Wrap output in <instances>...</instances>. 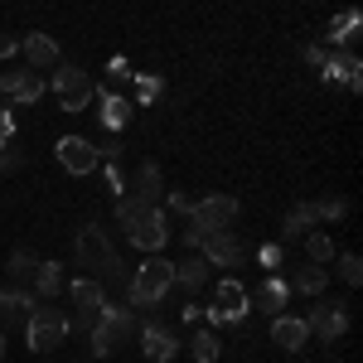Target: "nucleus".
Returning a JSON list of instances; mask_svg holds the SVG:
<instances>
[{
    "label": "nucleus",
    "mask_w": 363,
    "mask_h": 363,
    "mask_svg": "<svg viewBox=\"0 0 363 363\" xmlns=\"http://www.w3.org/2000/svg\"><path fill=\"white\" fill-rule=\"evenodd\" d=\"M73 257H78V267H87V272H97V277H107V281L126 277L121 262H116L112 238L102 233V223H83V228H78V238H73Z\"/></svg>",
    "instance_id": "obj_1"
},
{
    "label": "nucleus",
    "mask_w": 363,
    "mask_h": 363,
    "mask_svg": "<svg viewBox=\"0 0 363 363\" xmlns=\"http://www.w3.org/2000/svg\"><path fill=\"white\" fill-rule=\"evenodd\" d=\"M87 335H92V354H97V359H107V354L121 349V339L136 335V315H131V306H102Z\"/></svg>",
    "instance_id": "obj_2"
},
{
    "label": "nucleus",
    "mask_w": 363,
    "mask_h": 363,
    "mask_svg": "<svg viewBox=\"0 0 363 363\" xmlns=\"http://www.w3.org/2000/svg\"><path fill=\"white\" fill-rule=\"evenodd\" d=\"M174 286V262H165L160 252H150V262H140V272L131 277V306H160Z\"/></svg>",
    "instance_id": "obj_3"
},
{
    "label": "nucleus",
    "mask_w": 363,
    "mask_h": 363,
    "mask_svg": "<svg viewBox=\"0 0 363 363\" xmlns=\"http://www.w3.org/2000/svg\"><path fill=\"white\" fill-rule=\"evenodd\" d=\"M68 330H73V320H63V310H39L34 306V315H29V325H25V339H29V349L34 354H54L58 344L68 339Z\"/></svg>",
    "instance_id": "obj_4"
},
{
    "label": "nucleus",
    "mask_w": 363,
    "mask_h": 363,
    "mask_svg": "<svg viewBox=\"0 0 363 363\" xmlns=\"http://www.w3.org/2000/svg\"><path fill=\"white\" fill-rule=\"evenodd\" d=\"M49 87H54V97L63 102V112H83L87 102H92V78H87L83 68H73V63H58L54 78H49Z\"/></svg>",
    "instance_id": "obj_5"
},
{
    "label": "nucleus",
    "mask_w": 363,
    "mask_h": 363,
    "mask_svg": "<svg viewBox=\"0 0 363 363\" xmlns=\"http://www.w3.org/2000/svg\"><path fill=\"white\" fill-rule=\"evenodd\" d=\"M247 286L242 281H218V296H213V306H208V325L213 330H223V325H242L247 320Z\"/></svg>",
    "instance_id": "obj_6"
},
{
    "label": "nucleus",
    "mask_w": 363,
    "mask_h": 363,
    "mask_svg": "<svg viewBox=\"0 0 363 363\" xmlns=\"http://www.w3.org/2000/svg\"><path fill=\"white\" fill-rule=\"evenodd\" d=\"M199 252H203L208 267H238V262L247 257V242H242L238 233H228V228H213V233H203Z\"/></svg>",
    "instance_id": "obj_7"
},
{
    "label": "nucleus",
    "mask_w": 363,
    "mask_h": 363,
    "mask_svg": "<svg viewBox=\"0 0 363 363\" xmlns=\"http://www.w3.org/2000/svg\"><path fill=\"white\" fill-rule=\"evenodd\" d=\"M126 238H131V247L140 252H160L169 242V223H165V208H150V213H140L126 223Z\"/></svg>",
    "instance_id": "obj_8"
},
{
    "label": "nucleus",
    "mask_w": 363,
    "mask_h": 363,
    "mask_svg": "<svg viewBox=\"0 0 363 363\" xmlns=\"http://www.w3.org/2000/svg\"><path fill=\"white\" fill-rule=\"evenodd\" d=\"M54 155H58V165L68 169V174H92L97 160H102V150H97L87 136H63L54 145Z\"/></svg>",
    "instance_id": "obj_9"
},
{
    "label": "nucleus",
    "mask_w": 363,
    "mask_h": 363,
    "mask_svg": "<svg viewBox=\"0 0 363 363\" xmlns=\"http://www.w3.org/2000/svg\"><path fill=\"white\" fill-rule=\"evenodd\" d=\"M233 218H238V199H228V194H208V199H199V203H189V223L203 228V233L228 228Z\"/></svg>",
    "instance_id": "obj_10"
},
{
    "label": "nucleus",
    "mask_w": 363,
    "mask_h": 363,
    "mask_svg": "<svg viewBox=\"0 0 363 363\" xmlns=\"http://www.w3.org/2000/svg\"><path fill=\"white\" fill-rule=\"evenodd\" d=\"M306 325H310V339L335 344V339L349 335V310H344V306H330V301H320V306H310Z\"/></svg>",
    "instance_id": "obj_11"
},
{
    "label": "nucleus",
    "mask_w": 363,
    "mask_h": 363,
    "mask_svg": "<svg viewBox=\"0 0 363 363\" xmlns=\"http://www.w3.org/2000/svg\"><path fill=\"white\" fill-rule=\"evenodd\" d=\"M44 87L49 83H44L34 68H10V73L0 78V92H5L10 102H20V107H34V102L44 97Z\"/></svg>",
    "instance_id": "obj_12"
},
{
    "label": "nucleus",
    "mask_w": 363,
    "mask_h": 363,
    "mask_svg": "<svg viewBox=\"0 0 363 363\" xmlns=\"http://www.w3.org/2000/svg\"><path fill=\"white\" fill-rule=\"evenodd\" d=\"M29 315H34V296H29V286L20 291V286H5L0 291V335L5 330H25Z\"/></svg>",
    "instance_id": "obj_13"
},
{
    "label": "nucleus",
    "mask_w": 363,
    "mask_h": 363,
    "mask_svg": "<svg viewBox=\"0 0 363 363\" xmlns=\"http://www.w3.org/2000/svg\"><path fill=\"white\" fill-rule=\"evenodd\" d=\"M140 354H145L150 363H169L174 354H179V339H174L169 325L150 320V325H140Z\"/></svg>",
    "instance_id": "obj_14"
},
{
    "label": "nucleus",
    "mask_w": 363,
    "mask_h": 363,
    "mask_svg": "<svg viewBox=\"0 0 363 363\" xmlns=\"http://www.w3.org/2000/svg\"><path fill=\"white\" fill-rule=\"evenodd\" d=\"M272 339H277L286 354H301L310 344V325L306 315H272Z\"/></svg>",
    "instance_id": "obj_15"
},
{
    "label": "nucleus",
    "mask_w": 363,
    "mask_h": 363,
    "mask_svg": "<svg viewBox=\"0 0 363 363\" xmlns=\"http://www.w3.org/2000/svg\"><path fill=\"white\" fill-rule=\"evenodd\" d=\"M320 78L335 87V83H344L349 92H359L363 87V63H359V54H330V63L320 68Z\"/></svg>",
    "instance_id": "obj_16"
},
{
    "label": "nucleus",
    "mask_w": 363,
    "mask_h": 363,
    "mask_svg": "<svg viewBox=\"0 0 363 363\" xmlns=\"http://www.w3.org/2000/svg\"><path fill=\"white\" fill-rule=\"evenodd\" d=\"M126 189H131V199H140V203H160V199H165V179H160V165H155V160H145V165L131 174V184H126Z\"/></svg>",
    "instance_id": "obj_17"
},
{
    "label": "nucleus",
    "mask_w": 363,
    "mask_h": 363,
    "mask_svg": "<svg viewBox=\"0 0 363 363\" xmlns=\"http://www.w3.org/2000/svg\"><path fill=\"white\" fill-rule=\"evenodd\" d=\"M359 25H363V15L349 5L344 15H335L330 20V29H325V39H330V49H354L359 44Z\"/></svg>",
    "instance_id": "obj_18"
},
{
    "label": "nucleus",
    "mask_w": 363,
    "mask_h": 363,
    "mask_svg": "<svg viewBox=\"0 0 363 363\" xmlns=\"http://www.w3.org/2000/svg\"><path fill=\"white\" fill-rule=\"evenodd\" d=\"M25 58L29 68H58L63 63V54H58V44L49 34H25Z\"/></svg>",
    "instance_id": "obj_19"
},
{
    "label": "nucleus",
    "mask_w": 363,
    "mask_h": 363,
    "mask_svg": "<svg viewBox=\"0 0 363 363\" xmlns=\"http://www.w3.org/2000/svg\"><path fill=\"white\" fill-rule=\"evenodd\" d=\"M58 286H63V267H58V262H39V267H34V277H29V291H34V296H44V301H54Z\"/></svg>",
    "instance_id": "obj_20"
},
{
    "label": "nucleus",
    "mask_w": 363,
    "mask_h": 363,
    "mask_svg": "<svg viewBox=\"0 0 363 363\" xmlns=\"http://www.w3.org/2000/svg\"><path fill=\"white\" fill-rule=\"evenodd\" d=\"M286 296H291V286H286L281 277H272L267 286H262V291H257V301H247V306H257L262 315H281V306H286Z\"/></svg>",
    "instance_id": "obj_21"
},
{
    "label": "nucleus",
    "mask_w": 363,
    "mask_h": 363,
    "mask_svg": "<svg viewBox=\"0 0 363 363\" xmlns=\"http://www.w3.org/2000/svg\"><path fill=\"white\" fill-rule=\"evenodd\" d=\"M315 203H296L291 213H286V223H281V238H306V233H315Z\"/></svg>",
    "instance_id": "obj_22"
},
{
    "label": "nucleus",
    "mask_w": 363,
    "mask_h": 363,
    "mask_svg": "<svg viewBox=\"0 0 363 363\" xmlns=\"http://www.w3.org/2000/svg\"><path fill=\"white\" fill-rule=\"evenodd\" d=\"M126 121H131V102L121 92H102V126L107 131H121Z\"/></svg>",
    "instance_id": "obj_23"
},
{
    "label": "nucleus",
    "mask_w": 363,
    "mask_h": 363,
    "mask_svg": "<svg viewBox=\"0 0 363 363\" xmlns=\"http://www.w3.org/2000/svg\"><path fill=\"white\" fill-rule=\"evenodd\" d=\"M291 291H301V296H320L325 286H330V277H325V267L320 262H310V267H301L296 272V281H286Z\"/></svg>",
    "instance_id": "obj_24"
},
{
    "label": "nucleus",
    "mask_w": 363,
    "mask_h": 363,
    "mask_svg": "<svg viewBox=\"0 0 363 363\" xmlns=\"http://www.w3.org/2000/svg\"><path fill=\"white\" fill-rule=\"evenodd\" d=\"M174 281H179L184 291H203V281H208V262H203V257H184V262L174 267Z\"/></svg>",
    "instance_id": "obj_25"
},
{
    "label": "nucleus",
    "mask_w": 363,
    "mask_h": 363,
    "mask_svg": "<svg viewBox=\"0 0 363 363\" xmlns=\"http://www.w3.org/2000/svg\"><path fill=\"white\" fill-rule=\"evenodd\" d=\"M34 267H39V257H34V252H10V262H5V272H10V281H15V286H29V277H34Z\"/></svg>",
    "instance_id": "obj_26"
},
{
    "label": "nucleus",
    "mask_w": 363,
    "mask_h": 363,
    "mask_svg": "<svg viewBox=\"0 0 363 363\" xmlns=\"http://www.w3.org/2000/svg\"><path fill=\"white\" fill-rule=\"evenodd\" d=\"M218 354H223L218 330H199V335H194V359L199 363H218Z\"/></svg>",
    "instance_id": "obj_27"
},
{
    "label": "nucleus",
    "mask_w": 363,
    "mask_h": 363,
    "mask_svg": "<svg viewBox=\"0 0 363 363\" xmlns=\"http://www.w3.org/2000/svg\"><path fill=\"white\" fill-rule=\"evenodd\" d=\"M344 213H349V199H339V194H325L315 203V218H320V223H339Z\"/></svg>",
    "instance_id": "obj_28"
},
{
    "label": "nucleus",
    "mask_w": 363,
    "mask_h": 363,
    "mask_svg": "<svg viewBox=\"0 0 363 363\" xmlns=\"http://www.w3.org/2000/svg\"><path fill=\"white\" fill-rule=\"evenodd\" d=\"M306 252H310V262H330L335 257V238L330 233H306Z\"/></svg>",
    "instance_id": "obj_29"
},
{
    "label": "nucleus",
    "mask_w": 363,
    "mask_h": 363,
    "mask_svg": "<svg viewBox=\"0 0 363 363\" xmlns=\"http://www.w3.org/2000/svg\"><path fill=\"white\" fill-rule=\"evenodd\" d=\"M68 296H73L78 306H102V301H107L97 281H73V286H68Z\"/></svg>",
    "instance_id": "obj_30"
},
{
    "label": "nucleus",
    "mask_w": 363,
    "mask_h": 363,
    "mask_svg": "<svg viewBox=\"0 0 363 363\" xmlns=\"http://www.w3.org/2000/svg\"><path fill=\"white\" fill-rule=\"evenodd\" d=\"M339 277L349 281V286H359V281H363V262L354 257V252H344V257H339Z\"/></svg>",
    "instance_id": "obj_31"
},
{
    "label": "nucleus",
    "mask_w": 363,
    "mask_h": 363,
    "mask_svg": "<svg viewBox=\"0 0 363 363\" xmlns=\"http://www.w3.org/2000/svg\"><path fill=\"white\" fill-rule=\"evenodd\" d=\"M160 92H165V83H160V78H150V73L140 78V73H136V97H140V102H155Z\"/></svg>",
    "instance_id": "obj_32"
},
{
    "label": "nucleus",
    "mask_w": 363,
    "mask_h": 363,
    "mask_svg": "<svg viewBox=\"0 0 363 363\" xmlns=\"http://www.w3.org/2000/svg\"><path fill=\"white\" fill-rule=\"evenodd\" d=\"M330 54H335L330 44H306V49H301V58H306L310 68H325V63H330Z\"/></svg>",
    "instance_id": "obj_33"
},
{
    "label": "nucleus",
    "mask_w": 363,
    "mask_h": 363,
    "mask_svg": "<svg viewBox=\"0 0 363 363\" xmlns=\"http://www.w3.org/2000/svg\"><path fill=\"white\" fill-rule=\"evenodd\" d=\"M257 262H262L267 272H277V267H281V247H277V242H272V247H262V252H257Z\"/></svg>",
    "instance_id": "obj_34"
},
{
    "label": "nucleus",
    "mask_w": 363,
    "mask_h": 363,
    "mask_svg": "<svg viewBox=\"0 0 363 363\" xmlns=\"http://www.w3.org/2000/svg\"><path fill=\"white\" fill-rule=\"evenodd\" d=\"M20 165H25V160H20V150H0V174H15Z\"/></svg>",
    "instance_id": "obj_35"
},
{
    "label": "nucleus",
    "mask_w": 363,
    "mask_h": 363,
    "mask_svg": "<svg viewBox=\"0 0 363 363\" xmlns=\"http://www.w3.org/2000/svg\"><path fill=\"white\" fill-rule=\"evenodd\" d=\"M107 73H112L116 83H126V78H131V63H126V58L116 54V58H112V63H107Z\"/></svg>",
    "instance_id": "obj_36"
},
{
    "label": "nucleus",
    "mask_w": 363,
    "mask_h": 363,
    "mask_svg": "<svg viewBox=\"0 0 363 363\" xmlns=\"http://www.w3.org/2000/svg\"><path fill=\"white\" fill-rule=\"evenodd\" d=\"M107 189H112L116 199L126 194V179H121V169H116V165H107Z\"/></svg>",
    "instance_id": "obj_37"
},
{
    "label": "nucleus",
    "mask_w": 363,
    "mask_h": 363,
    "mask_svg": "<svg viewBox=\"0 0 363 363\" xmlns=\"http://www.w3.org/2000/svg\"><path fill=\"white\" fill-rule=\"evenodd\" d=\"M20 54V39L15 34H0V58H15Z\"/></svg>",
    "instance_id": "obj_38"
},
{
    "label": "nucleus",
    "mask_w": 363,
    "mask_h": 363,
    "mask_svg": "<svg viewBox=\"0 0 363 363\" xmlns=\"http://www.w3.org/2000/svg\"><path fill=\"white\" fill-rule=\"evenodd\" d=\"M165 208H174V213L189 218V199H184V194H165Z\"/></svg>",
    "instance_id": "obj_39"
},
{
    "label": "nucleus",
    "mask_w": 363,
    "mask_h": 363,
    "mask_svg": "<svg viewBox=\"0 0 363 363\" xmlns=\"http://www.w3.org/2000/svg\"><path fill=\"white\" fill-rule=\"evenodd\" d=\"M10 136H15V121H10V112H0V145H10Z\"/></svg>",
    "instance_id": "obj_40"
},
{
    "label": "nucleus",
    "mask_w": 363,
    "mask_h": 363,
    "mask_svg": "<svg viewBox=\"0 0 363 363\" xmlns=\"http://www.w3.org/2000/svg\"><path fill=\"white\" fill-rule=\"evenodd\" d=\"M0 354H5V339H0Z\"/></svg>",
    "instance_id": "obj_41"
}]
</instances>
